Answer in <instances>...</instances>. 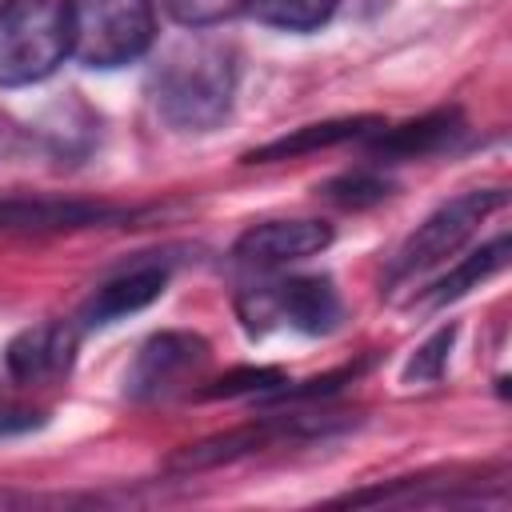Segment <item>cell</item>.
Instances as JSON below:
<instances>
[{
    "label": "cell",
    "mask_w": 512,
    "mask_h": 512,
    "mask_svg": "<svg viewBox=\"0 0 512 512\" xmlns=\"http://www.w3.org/2000/svg\"><path fill=\"white\" fill-rule=\"evenodd\" d=\"M156 112L180 132H208L216 128L236 92V56L224 40L192 28L172 40L148 76Z\"/></svg>",
    "instance_id": "6da1fadb"
},
{
    "label": "cell",
    "mask_w": 512,
    "mask_h": 512,
    "mask_svg": "<svg viewBox=\"0 0 512 512\" xmlns=\"http://www.w3.org/2000/svg\"><path fill=\"white\" fill-rule=\"evenodd\" d=\"M68 56L88 68L140 60L156 40L152 0H64Z\"/></svg>",
    "instance_id": "7a4b0ae2"
},
{
    "label": "cell",
    "mask_w": 512,
    "mask_h": 512,
    "mask_svg": "<svg viewBox=\"0 0 512 512\" xmlns=\"http://www.w3.org/2000/svg\"><path fill=\"white\" fill-rule=\"evenodd\" d=\"M68 56L64 0H0V84L48 80Z\"/></svg>",
    "instance_id": "3957f363"
},
{
    "label": "cell",
    "mask_w": 512,
    "mask_h": 512,
    "mask_svg": "<svg viewBox=\"0 0 512 512\" xmlns=\"http://www.w3.org/2000/svg\"><path fill=\"white\" fill-rule=\"evenodd\" d=\"M500 204H504V192H500V188H484V192L476 188V192H464V196L448 200L444 208H436V212L404 240V248L396 252V260H392V280L416 276V272L440 264L444 256H452V252L476 232V224H480L488 212H496Z\"/></svg>",
    "instance_id": "277c9868"
},
{
    "label": "cell",
    "mask_w": 512,
    "mask_h": 512,
    "mask_svg": "<svg viewBox=\"0 0 512 512\" xmlns=\"http://www.w3.org/2000/svg\"><path fill=\"white\" fill-rule=\"evenodd\" d=\"M240 316L252 328L288 324L296 332H328L340 320V296L328 276H292L252 288L240 300Z\"/></svg>",
    "instance_id": "5b68a950"
},
{
    "label": "cell",
    "mask_w": 512,
    "mask_h": 512,
    "mask_svg": "<svg viewBox=\"0 0 512 512\" xmlns=\"http://www.w3.org/2000/svg\"><path fill=\"white\" fill-rule=\"evenodd\" d=\"M328 244L332 228L324 220H264L236 240V260L248 268H284L304 256H316Z\"/></svg>",
    "instance_id": "8992f818"
},
{
    "label": "cell",
    "mask_w": 512,
    "mask_h": 512,
    "mask_svg": "<svg viewBox=\"0 0 512 512\" xmlns=\"http://www.w3.org/2000/svg\"><path fill=\"white\" fill-rule=\"evenodd\" d=\"M76 356V328L64 320H44L36 328H24L8 344V372L20 384H52L72 368Z\"/></svg>",
    "instance_id": "52a82bcc"
},
{
    "label": "cell",
    "mask_w": 512,
    "mask_h": 512,
    "mask_svg": "<svg viewBox=\"0 0 512 512\" xmlns=\"http://www.w3.org/2000/svg\"><path fill=\"white\" fill-rule=\"evenodd\" d=\"M204 360V340L188 336V332H160L152 336L132 372H128V392L132 396H156V392H168L184 372H192L196 364Z\"/></svg>",
    "instance_id": "ba28073f"
},
{
    "label": "cell",
    "mask_w": 512,
    "mask_h": 512,
    "mask_svg": "<svg viewBox=\"0 0 512 512\" xmlns=\"http://www.w3.org/2000/svg\"><path fill=\"white\" fill-rule=\"evenodd\" d=\"M164 284H168V272L156 268V264L120 272V276H112L108 284H100V288L92 292V300L84 304L80 320H84V324H112V320H120V316H128V312L148 308V304L164 292Z\"/></svg>",
    "instance_id": "9c48e42d"
},
{
    "label": "cell",
    "mask_w": 512,
    "mask_h": 512,
    "mask_svg": "<svg viewBox=\"0 0 512 512\" xmlns=\"http://www.w3.org/2000/svg\"><path fill=\"white\" fill-rule=\"evenodd\" d=\"M292 428H296V420H288V416L284 420H260V424H248V428H232L224 436L188 444L184 452L172 456V468H180V472H188V468H212L220 460H236V456H244L252 448H264V444H272L280 436H292Z\"/></svg>",
    "instance_id": "30bf717a"
},
{
    "label": "cell",
    "mask_w": 512,
    "mask_h": 512,
    "mask_svg": "<svg viewBox=\"0 0 512 512\" xmlns=\"http://www.w3.org/2000/svg\"><path fill=\"white\" fill-rule=\"evenodd\" d=\"M112 216L120 212L108 204H80V200H4L0 204L4 228H80Z\"/></svg>",
    "instance_id": "8fae6325"
},
{
    "label": "cell",
    "mask_w": 512,
    "mask_h": 512,
    "mask_svg": "<svg viewBox=\"0 0 512 512\" xmlns=\"http://www.w3.org/2000/svg\"><path fill=\"white\" fill-rule=\"evenodd\" d=\"M452 132H456V112H432V116H420V120H412L404 128L384 132L376 140V152L388 156V160L392 156L396 160H404V156H428L444 140H452Z\"/></svg>",
    "instance_id": "7c38bea8"
},
{
    "label": "cell",
    "mask_w": 512,
    "mask_h": 512,
    "mask_svg": "<svg viewBox=\"0 0 512 512\" xmlns=\"http://www.w3.org/2000/svg\"><path fill=\"white\" fill-rule=\"evenodd\" d=\"M380 120H328V124H308V128H296L292 136H280L256 152H248V160H284V156H300V152H316V148H328V144H340L348 136H360L364 128H372Z\"/></svg>",
    "instance_id": "4fadbf2b"
},
{
    "label": "cell",
    "mask_w": 512,
    "mask_h": 512,
    "mask_svg": "<svg viewBox=\"0 0 512 512\" xmlns=\"http://www.w3.org/2000/svg\"><path fill=\"white\" fill-rule=\"evenodd\" d=\"M504 252H508V240H504V236H496L488 248H480V252L464 256V260H460L444 280H436V288H432V304H444V300L464 296L468 288H480V280H488L492 272H500Z\"/></svg>",
    "instance_id": "5bb4252c"
},
{
    "label": "cell",
    "mask_w": 512,
    "mask_h": 512,
    "mask_svg": "<svg viewBox=\"0 0 512 512\" xmlns=\"http://www.w3.org/2000/svg\"><path fill=\"white\" fill-rule=\"evenodd\" d=\"M244 8L260 24H272L284 32H308V28H320L336 12V0H248Z\"/></svg>",
    "instance_id": "9a60e30c"
},
{
    "label": "cell",
    "mask_w": 512,
    "mask_h": 512,
    "mask_svg": "<svg viewBox=\"0 0 512 512\" xmlns=\"http://www.w3.org/2000/svg\"><path fill=\"white\" fill-rule=\"evenodd\" d=\"M152 4H160L184 28H208V24H220V20L236 16L248 0H152Z\"/></svg>",
    "instance_id": "2e32d148"
},
{
    "label": "cell",
    "mask_w": 512,
    "mask_h": 512,
    "mask_svg": "<svg viewBox=\"0 0 512 512\" xmlns=\"http://www.w3.org/2000/svg\"><path fill=\"white\" fill-rule=\"evenodd\" d=\"M328 196H332V200H340V204H368V200L388 196V184H384V180H376V176L356 172V176H344V180L328 184Z\"/></svg>",
    "instance_id": "e0dca14e"
},
{
    "label": "cell",
    "mask_w": 512,
    "mask_h": 512,
    "mask_svg": "<svg viewBox=\"0 0 512 512\" xmlns=\"http://www.w3.org/2000/svg\"><path fill=\"white\" fill-rule=\"evenodd\" d=\"M448 344H452V328H448V332H436V336L416 352V360L408 364V380H412V376H416V380H436L440 368H444Z\"/></svg>",
    "instance_id": "ac0fdd59"
},
{
    "label": "cell",
    "mask_w": 512,
    "mask_h": 512,
    "mask_svg": "<svg viewBox=\"0 0 512 512\" xmlns=\"http://www.w3.org/2000/svg\"><path fill=\"white\" fill-rule=\"evenodd\" d=\"M24 424H32V420H28V412H8V408L0 404V436H4V432H12V428H24Z\"/></svg>",
    "instance_id": "d6986e66"
}]
</instances>
